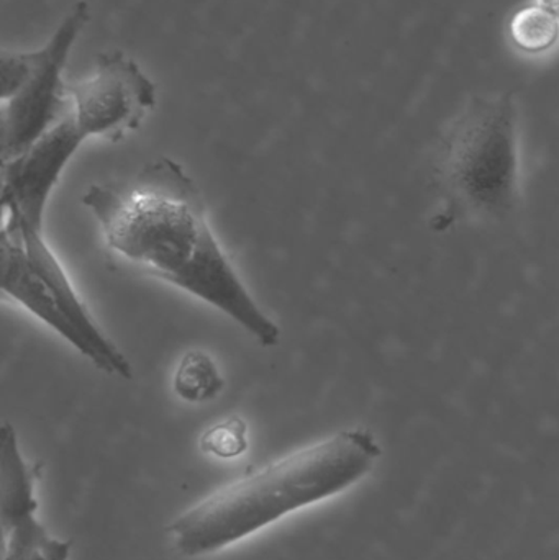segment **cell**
Segmentation results:
<instances>
[{
	"instance_id": "cell-1",
	"label": "cell",
	"mask_w": 559,
	"mask_h": 560,
	"mask_svg": "<svg viewBox=\"0 0 559 560\" xmlns=\"http://www.w3.org/2000/svg\"><path fill=\"white\" fill-rule=\"evenodd\" d=\"M82 206L112 252L219 310L263 348L279 345L281 329L233 268L199 186L177 161L156 158L133 176L92 184Z\"/></svg>"
},
{
	"instance_id": "cell-3",
	"label": "cell",
	"mask_w": 559,
	"mask_h": 560,
	"mask_svg": "<svg viewBox=\"0 0 559 560\" xmlns=\"http://www.w3.org/2000/svg\"><path fill=\"white\" fill-rule=\"evenodd\" d=\"M445 223H502L521 200V130L511 94L475 97L445 128L435 151Z\"/></svg>"
},
{
	"instance_id": "cell-12",
	"label": "cell",
	"mask_w": 559,
	"mask_h": 560,
	"mask_svg": "<svg viewBox=\"0 0 559 560\" xmlns=\"http://www.w3.org/2000/svg\"><path fill=\"white\" fill-rule=\"evenodd\" d=\"M535 5L550 13V15L555 16L559 22V0H535Z\"/></svg>"
},
{
	"instance_id": "cell-7",
	"label": "cell",
	"mask_w": 559,
	"mask_h": 560,
	"mask_svg": "<svg viewBox=\"0 0 559 560\" xmlns=\"http://www.w3.org/2000/svg\"><path fill=\"white\" fill-rule=\"evenodd\" d=\"M38 466L23 457L15 428L0 430V528L2 560H68L71 541L53 538L36 518Z\"/></svg>"
},
{
	"instance_id": "cell-9",
	"label": "cell",
	"mask_w": 559,
	"mask_h": 560,
	"mask_svg": "<svg viewBox=\"0 0 559 560\" xmlns=\"http://www.w3.org/2000/svg\"><path fill=\"white\" fill-rule=\"evenodd\" d=\"M222 375L216 361L207 352H186L177 364L173 377L174 394L187 404H206L223 390Z\"/></svg>"
},
{
	"instance_id": "cell-2",
	"label": "cell",
	"mask_w": 559,
	"mask_h": 560,
	"mask_svg": "<svg viewBox=\"0 0 559 560\" xmlns=\"http://www.w3.org/2000/svg\"><path fill=\"white\" fill-rule=\"evenodd\" d=\"M383 456L364 428L341 430L220 487L167 525L184 558L216 555L284 516L347 492Z\"/></svg>"
},
{
	"instance_id": "cell-10",
	"label": "cell",
	"mask_w": 559,
	"mask_h": 560,
	"mask_svg": "<svg viewBox=\"0 0 559 560\" xmlns=\"http://www.w3.org/2000/svg\"><path fill=\"white\" fill-rule=\"evenodd\" d=\"M509 36L515 48L527 55L550 51L559 39V22L538 5L522 7L509 23Z\"/></svg>"
},
{
	"instance_id": "cell-5",
	"label": "cell",
	"mask_w": 559,
	"mask_h": 560,
	"mask_svg": "<svg viewBox=\"0 0 559 560\" xmlns=\"http://www.w3.org/2000/svg\"><path fill=\"white\" fill-rule=\"evenodd\" d=\"M89 20V3L81 0L59 22L42 48L28 51L30 71L25 82L16 94L2 101V164L22 156L68 112L69 84L65 81V69Z\"/></svg>"
},
{
	"instance_id": "cell-8",
	"label": "cell",
	"mask_w": 559,
	"mask_h": 560,
	"mask_svg": "<svg viewBox=\"0 0 559 560\" xmlns=\"http://www.w3.org/2000/svg\"><path fill=\"white\" fill-rule=\"evenodd\" d=\"M71 115L53 125L28 151L2 164V210L43 226L56 184L79 148L85 143Z\"/></svg>"
},
{
	"instance_id": "cell-4",
	"label": "cell",
	"mask_w": 559,
	"mask_h": 560,
	"mask_svg": "<svg viewBox=\"0 0 559 560\" xmlns=\"http://www.w3.org/2000/svg\"><path fill=\"white\" fill-rule=\"evenodd\" d=\"M0 255L5 296L61 336L102 374L127 381L133 377L127 355L89 312L65 266L46 243L43 226L3 212Z\"/></svg>"
},
{
	"instance_id": "cell-11",
	"label": "cell",
	"mask_w": 559,
	"mask_h": 560,
	"mask_svg": "<svg viewBox=\"0 0 559 560\" xmlns=\"http://www.w3.org/2000/svg\"><path fill=\"white\" fill-rule=\"evenodd\" d=\"M200 450L217 459H236L248 451V424L233 417L210 427L200 438Z\"/></svg>"
},
{
	"instance_id": "cell-6",
	"label": "cell",
	"mask_w": 559,
	"mask_h": 560,
	"mask_svg": "<svg viewBox=\"0 0 559 560\" xmlns=\"http://www.w3.org/2000/svg\"><path fill=\"white\" fill-rule=\"evenodd\" d=\"M68 114L85 140H124L156 105V85L130 56L102 52L94 72L69 84Z\"/></svg>"
}]
</instances>
